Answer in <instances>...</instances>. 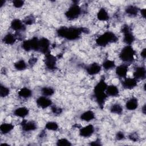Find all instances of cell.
I'll use <instances>...</instances> for the list:
<instances>
[{
	"label": "cell",
	"mask_w": 146,
	"mask_h": 146,
	"mask_svg": "<svg viewBox=\"0 0 146 146\" xmlns=\"http://www.w3.org/2000/svg\"><path fill=\"white\" fill-rule=\"evenodd\" d=\"M89 30L84 27H59L56 33L59 36L64 38L68 40H75L78 39L82 33H88Z\"/></svg>",
	"instance_id": "obj_1"
},
{
	"label": "cell",
	"mask_w": 146,
	"mask_h": 146,
	"mask_svg": "<svg viewBox=\"0 0 146 146\" xmlns=\"http://www.w3.org/2000/svg\"><path fill=\"white\" fill-rule=\"evenodd\" d=\"M107 86L105 79L102 78L95 85L93 90V95L95 101L101 108H103L106 100L108 98V96L106 93V90Z\"/></svg>",
	"instance_id": "obj_2"
},
{
	"label": "cell",
	"mask_w": 146,
	"mask_h": 146,
	"mask_svg": "<svg viewBox=\"0 0 146 146\" xmlns=\"http://www.w3.org/2000/svg\"><path fill=\"white\" fill-rule=\"evenodd\" d=\"M118 40L117 36L112 31L104 32L99 35L96 39V43L100 47H105L110 43L116 42Z\"/></svg>",
	"instance_id": "obj_3"
},
{
	"label": "cell",
	"mask_w": 146,
	"mask_h": 146,
	"mask_svg": "<svg viewBox=\"0 0 146 146\" xmlns=\"http://www.w3.org/2000/svg\"><path fill=\"white\" fill-rule=\"evenodd\" d=\"M136 51L131 46L127 45L124 47L120 54L119 58L125 64H130L135 60Z\"/></svg>",
	"instance_id": "obj_4"
},
{
	"label": "cell",
	"mask_w": 146,
	"mask_h": 146,
	"mask_svg": "<svg viewBox=\"0 0 146 146\" xmlns=\"http://www.w3.org/2000/svg\"><path fill=\"white\" fill-rule=\"evenodd\" d=\"M82 13L81 7L77 3L71 5L66 11L64 15L68 20H74L78 18Z\"/></svg>",
	"instance_id": "obj_5"
},
{
	"label": "cell",
	"mask_w": 146,
	"mask_h": 146,
	"mask_svg": "<svg viewBox=\"0 0 146 146\" xmlns=\"http://www.w3.org/2000/svg\"><path fill=\"white\" fill-rule=\"evenodd\" d=\"M121 32L123 34V42L127 45L131 46L135 41V38L131 31L130 27L128 25L124 24L121 27Z\"/></svg>",
	"instance_id": "obj_6"
},
{
	"label": "cell",
	"mask_w": 146,
	"mask_h": 146,
	"mask_svg": "<svg viewBox=\"0 0 146 146\" xmlns=\"http://www.w3.org/2000/svg\"><path fill=\"white\" fill-rule=\"evenodd\" d=\"M56 58L52 55L50 52L45 54V58L44 60V64L47 69L49 70H54L56 68Z\"/></svg>",
	"instance_id": "obj_7"
},
{
	"label": "cell",
	"mask_w": 146,
	"mask_h": 146,
	"mask_svg": "<svg viewBox=\"0 0 146 146\" xmlns=\"http://www.w3.org/2000/svg\"><path fill=\"white\" fill-rule=\"evenodd\" d=\"M36 103L39 108L45 109L48 107H51L52 106V100L48 98V97L42 95L36 99Z\"/></svg>",
	"instance_id": "obj_8"
},
{
	"label": "cell",
	"mask_w": 146,
	"mask_h": 146,
	"mask_svg": "<svg viewBox=\"0 0 146 146\" xmlns=\"http://www.w3.org/2000/svg\"><path fill=\"white\" fill-rule=\"evenodd\" d=\"M39 51L40 52L44 55L50 52V42L47 38L42 37L40 39H39Z\"/></svg>",
	"instance_id": "obj_9"
},
{
	"label": "cell",
	"mask_w": 146,
	"mask_h": 146,
	"mask_svg": "<svg viewBox=\"0 0 146 146\" xmlns=\"http://www.w3.org/2000/svg\"><path fill=\"white\" fill-rule=\"evenodd\" d=\"M21 127L25 132H30L35 131L37 129V125L34 121H28L26 119L22 120L21 123Z\"/></svg>",
	"instance_id": "obj_10"
},
{
	"label": "cell",
	"mask_w": 146,
	"mask_h": 146,
	"mask_svg": "<svg viewBox=\"0 0 146 146\" xmlns=\"http://www.w3.org/2000/svg\"><path fill=\"white\" fill-rule=\"evenodd\" d=\"M122 87L126 90H132L137 85V80L134 78H125L122 81Z\"/></svg>",
	"instance_id": "obj_11"
},
{
	"label": "cell",
	"mask_w": 146,
	"mask_h": 146,
	"mask_svg": "<svg viewBox=\"0 0 146 146\" xmlns=\"http://www.w3.org/2000/svg\"><path fill=\"white\" fill-rule=\"evenodd\" d=\"M102 70V66L96 62H94L86 68V72L90 75H95L99 74Z\"/></svg>",
	"instance_id": "obj_12"
},
{
	"label": "cell",
	"mask_w": 146,
	"mask_h": 146,
	"mask_svg": "<svg viewBox=\"0 0 146 146\" xmlns=\"http://www.w3.org/2000/svg\"><path fill=\"white\" fill-rule=\"evenodd\" d=\"M10 27L16 32L24 31L26 30L25 25L23 23V21L19 19H13L11 22Z\"/></svg>",
	"instance_id": "obj_13"
},
{
	"label": "cell",
	"mask_w": 146,
	"mask_h": 146,
	"mask_svg": "<svg viewBox=\"0 0 146 146\" xmlns=\"http://www.w3.org/2000/svg\"><path fill=\"white\" fill-rule=\"evenodd\" d=\"M95 128L93 125L88 124L81 128L79 130V135L83 137H89L94 132Z\"/></svg>",
	"instance_id": "obj_14"
},
{
	"label": "cell",
	"mask_w": 146,
	"mask_h": 146,
	"mask_svg": "<svg viewBox=\"0 0 146 146\" xmlns=\"http://www.w3.org/2000/svg\"><path fill=\"white\" fill-rule=\"evenodd\" d=\"M128 71V64L124 63L121 64L116 67L115 72L116 75L120 78H125Z\"/></svg>",
	"instance_id": "obj_15"
},
{
	"label": "cell",
	"mask_w": 146,
	"mask_h": 146,
	"mask_svg": "<svg viewBox=\"0 0 146 146\" xmlns=\"http://www.w3.org/2000/svg\"><path fill=\"white\" fill-rule=\"evenodd\" d=\"M133 78L136 80H144L146 77V70L144 66L137 67L133 74Z\"/></svg>",
	"instance_id": "obj_16"
},
{
	"label": "cell",
	"mask_w": 146,
	"mask_h": 146,
	"mask_svg": "<svg viewBox=\"0 0 146 146\" xmlns=\"http://www.w3.org/2000/svg\"><path fill=\"white\" fill-rule=\"evenodd\" d=\"M106 93L108 96L115 97L118 96V95L119 94V90L116 86L111 84L107 86L106 90Z\"/></svg>",
	"instance_id": "obj_17"
},
{
	"label": "cell",
	"mask_w": 146,
	"mask_h": 146,
	"mask_svg": "<svg viewBox=\"0 0 146 146\" xmlns=\"http://www.w3.org/2000/svg\"><path fill=\"white\" fill-rule=\"evenodd\" d=\"M13 113L15 116L17 117L25 118L26 116H27L29 115V110L27 108L25 107H20L16 108L14 111Z\"/></svg>",
	"instance_id": "obj_18"
},
{
	"label": "cell",
	"mask_w": 146,
	"mask_h": 146,
	"mask_svg": "<svg viewBox=\"0 0 146 146\" xmlns=\"http://www.w3.org/2000/svg\"><path fill=\"white\" fill-rule=\"evenodd\" d=\"M95 113L91 110L86 111L83 112L80 116V120L87 122H89L95 119Z\"/></svg>",
	"instance_id": "obj_19"
},
{
	"label": "cell",
	"mask_w": 146,
	"mask_h": 146,
	"mask_svg": "<svg viewBox=\"0 0 146 146\" xmlns=\"http://www.w3.org/2000/svg\"><path fill=\"white\" fill-rule=\"evenodd\" d=\"M139 106L138 100L136 98H132L129 99L125 103V107L129 111L135 110Z\"/></svg>",
	"instance_id": "obj_20"
},
{
	"label": "cell",
	"mask_w": 146,
	"mask_h": 146,
	"mask_svg": "<svg viewBox=\"0 0 146 146\" xmlns=\"http://www.w3.org/2000/svg\"><path fill=\"white\" fill-rule=\"evenodd\" d=\"M17 39V38L15 34L8 33L3 36V38H2V41L6 44L12 45L16 42Z\"/></svg>",
	"instance_id": "obj_21"
},
{
	"label": "cell",
	"mask_w": 146,
	"mask_h": 146,
	"mask_svg": "<svg viewBox=\"0 0 146 146\" xmlns=\"http://www.w3.org/2000/svg\"><path fill=\"white\" fill-rule=\"evenodd\" d=\"M140 9L138 7L135 5H130L127 6L125 9V12L128 15L131 17H135L137 15L138 13L139 12Z\"/></svg>",
	"instance_id": "obj_22"
},
{
	"label": "cell",
	"mask_w": 146,
	"mask_h": 146,
	"mask_svg": "<svg viewBox=\"0 0 146 146\" xmlns=\"http://www.w3.org/2000/svg\"><path fill=\"white\" fill-rule=\"evenodd\" d=\"M18 96L22 99H28L33 95V91L29 88L23 87L18 91Z\"/></svg>",
	"instance_id": "obj_23"
},
{
	"label": "cell",
	"mask_w": 146,
	"mask_h": 146,
	"mask_svg": "<svg viewBox=\"0 0 146 146\" xmlns=\"http://www.w3.org/2000/svg\"><path fill=\"white\" fill-rule=\"evenodd\" d=\"M14 128V125L11 123H4L0 125V131L2 134L6 135L10 132Z\"/></svg>",
	"instance_id": "obj_24"
},
{
	"label": "cell",
	"mask_w": 146,
	"mask_h": 146,
	"mask_svg": "<svg viewBox=\"0 0 146 146\" xmlns=\"http://www.w3.org/2000/svg\"><path fill=\"white\" fill-rule=\"evenodd\" d=\"M97 18L100 21H107L109 19L110 16L104 8H101L97 13Z\"/></svg>",
	"instance_id": "obj_25"
},
{
	"label": "cell",
	"mask_w": 146,
	"mask_h": 146,
	"mask_svg": "<svg viewBox=\"0 0 146 146\" xmlns=\"http://www.w3.org/2000/svg\"><path fill=\"white\" fill-rule=\"evenodd\" d=\"M102 67H103L105 70H110L113 69L116 67L115 62L112 60L106 59L103 62Z\"/></svg>",
	"instance_id": "obj_26"
},
{
	"label": "cell",
	"mask_w": 146,
	"mask_h": 146,
	"mask_svg": "<svg viewBox=\"0 0 146 146\" xmlns=\"http://www.w3.org/2000/svg\"><path fill=\"white\" fill-rule=\"evenodd\" d=\"M55 93L54 89L50 86H45L41 88V94L43 96L50 97Z\"/></svg>",
	"instance_id": "obj_27"
},
{
	"label": "cell",
	"mask_w": 146,
	"mask_h": 146,
	"mask_svg": "<svg viewBox=\"0 0 146 146\" xmlns=\"http://www.w3.org/2000/svg\"><path fill=\"white\" fill-rule=\"evenodd\" d=\"M123 107L119 103H114L110 107V112L112 113L120 115L123 112Z\"/></svg>",
	"instance_id": "obj_28"
},
{
	"label": "cell",
	"mask_w": 146,
	"mask_h": 146,
	"mask_svg": "<svg viewBox=\"0 0 146 146\" xmlns=\"http://www.w3.org/2000/svg\"><path fill=\"white\" fill-rule=\"evenodd\" d=\"M27 66V63L23 59H20L18 61H17L14 64V68L18 71H23L26 69Z\"/></svg>",
	"instance_id": "obj_29"
},
{
	"label": "cell",
	"mask_w": 146,
	"mask_h": 146,
	"mask_svg": "<svg viewBox=\"0 0 146 146\" xmlns=\"http://www.w3.org/2000/svg\"><path fill=\"white\" fill-rule=\"evenodd\" d=\"M45 128L49 131H55L58 129L59 125L58 123L55 121H48L45 125Z\"/></svg>",
	"instance_id": "obj_30"
},
{
	"label": "cell",
	"mask_w": 146,
	"mask_h": 146,
	"mask_svg": "<svg viewBox=\"0 0 146 146\" xmlns=\"http://www.w3.org/2000/svg\"><path fill=\"white\" fill-rule=\"evenodd\" d=\"M10 89L5 86V85H3L2 84H1L0 86V96L1 98H5L7 96L10 94Z\"/></svg>",
	"instance_id": "obj_31"
},
{
	"label": "cell",
	"mask_w": 146,
	"mask_h": 146,
	"mask_svg": "<svg viewBox=\"0 0 146 146\" xmlns=\"http://www.w3.org/2000/svg\"><path fill=\"white\" fill-rule=\"evenodd\" d=\"M56 144L58 146H71L72 145L71 143L68 140L65 138L58 139L56 141Z\"/></svg>",
	"instance_id": "obj_32"
},
{
	"label": "cell",
	"mask_w": 146,
	"mask_h": 146,
	"mask_svg": "<svg viewBox=\"0 0 146 146\" xmlns=\"http://www.w3.org/2000/svg\"><path fill=\"white\" fill-rule=\"evenodd\" d=\"M35 19L31 15L27 16L23 21V22L25 25H31L34 24L35 23Z\"/></svg>",
	"instance_id": "obj_33"
},
{
	"label": "cell",
	"mask_w": 146,
	"mask_h": 146,
	"mask_svg": "<svg viewBox=\"0 0 146 146\" xmlns=\"http://www.w3.org/2000/svg\"><path fill=\"white\" fill-rule=\"evenodd\" d=\"M12 3H13V5L14 7L19 9V8L22 7L23 6L25 2L22 0H14V1H13Z\"/></svg>",
	"instance_id": "obj_34"
},
{
	"label": "cell",
	"mask_w": 146,
	"mask_h": 146,
	"mask_svg": "<svg viewBox=\"0 0 146 146\" xmlns=\"http://www.w3.org/2000/svg\"><path fill=\"white\" fill-rule=\"evenodd\" d=\"M51 111L55 115H60L62 112V109L60 107H58L56 106H51Z\"/></svg>",
	"instance_id": "obj_35"
},
{
	"label": "cell",
	"mask_w": 146,
	"mask_h": 146,
	"mask_svg": "<svg viewBox=\"0 0 146 146\" xmlns=\"http://www.w3.org/2000/svg\"><path fill=\"white\" fill-rule=\"evenodd\" d=\"M125 138V135L123 132L119 131L116 134V139L117 140H121Z\"/></svg>",
	"instance_id": "obj_36"
},
{
	"label": "cell",
	"mask_w": 146,
	"mask_h": 146,
	"mask_svg": "<svg viewBox=\"0 0 146 146\" xmlns=\"http://www.w3.org/2000/svg\"><path fill=\"white\" fill-rule=\"evenodd\" d=\"M129 138L131 140L136 141L138 140V136L136 133H131L129 135Z\"/></svg>",
	"instance_id": "obj_37"
},
{
	"label": "cell",
	"mask_w": 146,
	"mask_h": 146,
	"mask_svg": "<svg viewBox=\"0 0 146 146\" xmlns=\"http://www.w3.org/2000/svg\"><path fill=\"white\" fill-rule=\"evenodd\" d=\"M36 62H37V58L32 57L29 60V64H30V66H33L36 63Z\"/></svg>",
	"instance_id": "obj_38"
},
{
	"label": "cell",
	"mask_w": 146,
	"mask_h": 146,
	"mask_svg": "<svg viewBox=\"0 0 146 146\" xmlns=\"http://www.w3.org/2000/svg\"><path fill=\"white\" fill-rule=\"evenodd\" d=\"M89 145H94L95 146V145H101L102 144H101L100 140H99L98 139H96L95 141L90 142L89 143Z\"/></svg>",
	"instance_id": "obj_39"
},
{
	"label": "cell",
	"mask_w": 146,
	"mask_h": 146,
	"mask_svg": "<svg viewBox=\"0 0 146 146\" xmlns=\"http://www.w3.org/2000/svg\"><path fill=\"white\" fill-rule=\"evenodd\" d=\"M140 55L143 58V59H145V56H146V48H143L141 51V53H140Z\"/></svg>",
	"instance_id": "obj_40"
},
{
	"label": "cell",
	"mask_w": 146,
	"mask_h": 146,
	"mask_svg": "<svg viewBox=\"0 0 146 146\" xmlns=\"http://www.w3.org/2000/svg\"><path fill=\"white\" fill-rule=\"evenodd\" d=\"M139 12L140 13L141 16L143 17V18H145V12H146V10H145V9H140V11Z\"/></svg>",
	"instance_id": "obj_41"
},
{
	"label": "cell",
	"mask_w": 146,
	"mask_h": 146,
	"mask_svg": "<svg viewBox=\"0 0 146 146\" xmlns=\"http://www.w3.org/2000/svg\"><path fill=\"white\" fill-rule=\"evenodd\" d=\"M141 111H142V112L143 113V114H145V113H146V106H145V104H144V106H143V107H142V110H141Z\"/></svg>",
	"instance_id": "obj_42"
},
{
	"label": "cell",
	"mask_w": 146,
	"mask_h": 146,
	"mask_svg": "<svg viewBox=\"0 0 146 146\" xmlns=\"http://www.w3.org/2000/svg\"><path fill=\"white\" fill-rule=\"evenodd\" d=\"M6 3V1L4 0H1L0 1V5H1V7H2L3 6V5H5V3Z\"/></svg>",
	"instance_id": "obj_43"
}]
</instances>
